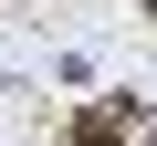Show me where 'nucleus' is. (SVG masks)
Returning <instances> with one entry per match:
<instances>
[{
	"label": "nucleus",
	"instance_id": "obj_1",
	"mask_svg": "<svg viewBox=\"0 0 157 146\" xmlns=\"http://www.w3.org/2000/svg\"><path fill=\"white\" fill-rule=\"evenodd\" d=\"M136 146H157V125H147V136H136Z\"/></svg>",
	"mask_w": 157,
	"mask_h": 146
}]
</instances>
